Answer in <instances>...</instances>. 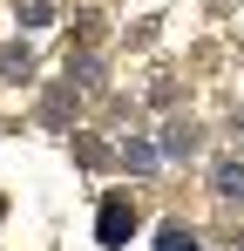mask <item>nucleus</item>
I'll return each mask as SVG.
<instances>
[{"label":"nucleus","mask_w":244,"mask_h":251,"mask_svg":"<svg viewBox=\"0 0 244 251\" xmlns=\"http://www.w3.org/2000/svg\"><path fill=\"white\" fill-rule=\"evenodd\" d=\"M217 190H224V197H244V170L238 163H217Z\"/></svg>","instance_id":"f03ea898"},{"label":"nucleus","mask_w":244,"mask_h":251,"mask_svg":"<svg viewBox=\"0 0 244 251\" xmlns=\"http://www.w3.org/2000/svg\"><path fill=\"white\" fill-rule=\"evenodd\" d=\"M156 251H197V238H190L183 224H170V231H163V238H156Z\"/></svg>","instance_id":"7ed1b4c3"},{"label":"nucleus","mask_w":244,"mask_h":251,"mask_svg":"<svg viewBox=\"0 0 244 251\" xmlns=\"http://www.w3.org/2000/svg\"><path fill=\"white\" fill-rule=\"evenodd\" d=\"M129 231H136V210L122 204H102V224H95V238H102V245H122V238H129Z\"/></svg>","instance_id":"f257e3e1"}]
</instances>
